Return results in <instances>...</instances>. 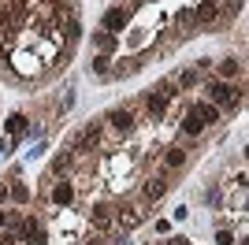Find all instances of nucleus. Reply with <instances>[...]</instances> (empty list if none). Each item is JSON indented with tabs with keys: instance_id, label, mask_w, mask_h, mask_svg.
Returning a JSON list of instances; mask_svg holds the SVG:
<instances>
[{
	"instance_id": "obj_1",
	"label": "nucleus",
	"mask_w": 249,
	"mask_h": 245,
	"mask_svg": "<svg viewBox=\"0 0 249 245\" xmlns=\"http://www.w3.org/2000/svg\"><path fill=\"white\" fill-rule=\"evenodd\" d=\"M205 93H208V101L219 104V108H231V104H234V86L223 82V78H219V82H208Z\"/></svg>"
},
{
	"instance_id": "obj_2",
	"label": "nucleus",
	"mask_w": 249,
	"mask_h": 245,
	"mask_svg": "<svg viewBox=\"0 0 249 245\" xmlns=\"http://www.w3.org/2000/svg\"><path fill=\"white\" fill-rule=\"evenodd\" d=\"M126 22H130V11H123V8H108V11H104V30H108V34L123 30Z\"/></svg>"
},
{
	"instance_id": "obj_3",
	"label": "nucleus",
	"mask_w": 249,
	"mask_h": 245,
	"mask_svg": "<svg viewBox=\"0 0 249 245\" xmlns=\"http://www.w3.org/2000/svg\"><path fill=\"white\" fill-rule=\"evenodd\" d=\"M108 122H112L119 134H130V130H134V112H126V108H115V112H108Z\"/></svg>"
},
{
	"instance_id": "obj_4",
	"label": "nucleus",
	"mask_w": 249,
	"mask_h": 245,
	"mask_svg": "<svg viewBox=\"0 0 249 245\" xmlns=\"http://www.w3.org/2000/svg\"><path fill=\"white\" fill-rule=\"evenodd\" d=\"M194 19L205 22V26H208V22H216L219 19V4H216V0H201L197 11H194Z\"/></svg>"
},
{
	"instance_id": "obj_5",
	"label": "nucleus",
	"mask_w": 249,
	"mask_h": 245,
	"mask_svg": "<svg viewBox=\"0 0 249 245\" xmlns=\"http://www.w3.org/2000/svg\"><path fill=\"white\" fill-rule=\"evenodd\" d=\"M26 122H30V119H26L22 112H11L8 119H4V130H8V138H22V134H26Z\"/></svg>"
},
{
	"instance_id": "obj_6",
	"label": "nucleus",
	"mask_w": 249,
	"mask_h": 245,
	"mask_svg": "<svg viewBox=\"0 0 249 245\" xmlns=\"http://www.w3.org/2000/svg\"><path fill=\"white\" fill-rule=\"evenodd\" d=\"M216 71H219V78H223V82H234V78L242 74V63L234 60V56H227V60L216 63Z\"/></svg>"
},
{
	"instance_id": "obj_7",
	"label": "nucleus",
	"mask_w": 249,
	"mask_h": 245,
	"mask_svg": "<svg viewBox=\"0 0 249 245\" xmlns=\"http://www.w3.org/2000/svg\"><path fill=\"white\" fill-rule=\"evenodd\" d=\"M71 201H74V186H71V182H56V186H52V204L67 208Z\"/></svg>"
},
{
	"instance_id": "obj_8",
	"label": "nucleus",
	"mask_w": 249,
	"mask_h": 245,
	"mask_svg": "<svg viewBox=\"0 0 249 245\" xmlns=\"http://www.w3.org/2000/svg\"><path fill=\"white\" fill-rule=\"evenodd\" d=\"M190 112H197L205 126H208V122H219V108H216V104H212V101H201V104H194Z\"/></svg>"
},
{
	"instance_id": "obj_9",
	"label": "nucleus",
	"mask_w": 249,
	"mask_h": 245,
	"mask_svg": "<svg viewBox=\"0 0 249 245\" xmlns=\"http://www.w3.org/2000/svg\"><path fill=\"white\" fill-rule=\"evenodd\" d=\"M22 242H26V245H45V242H49V234H45V227H41V223H34V219H30V223H26V234H22Z\"/></svg>"
},
{
	"instance_id": "obj_10",
	"label": "nucleus",
	"mask_w": 249,
	"mask_h": 245,
	"mask_svg": "<svg viewBox=\"0 0 249 245\" xmlns=\"http://www.w3.org/2000/svg\"><path fill=\"white\" fill-rule=\"evenodd\" d=\"M89 219H93L101 230H108V227H112V208H108V204H93V208H89Z\"/></svg>"
},
{
	"instance_id": "obj_11",
	"label": "nucleus",
	"mask_w": 249,
	"mask_h": 245,
	"mask_svg": "<svg viewBox=\"0 0 249 245\" xmlns=\"http://www.w3.org/2000/svg\"><path fill=\"white\" fill-rule=\"evenodd\" d=\"M142 193H145V201H160V197L167 193V182H164V178H149Z\"/></svg>"
},
{
	"instance_id": "obj_12",
	"label": "nucleus",
	"mask_w": 249,
	"mask_h": 245,
	"mask_svg": "<svg viewBox=\"0 0 249 245\" xmlns=\"http://www.w3.org/2000/svg\"><path fill=\"white\" fill-rule=\"evenodd\" d=\"M145 108H149V115H164L167 93H149V97H145Z\"/></svg>"
},
{
	"instance_id": "obj_13",
	"label": "nucleus",
	"mask_w": 249,
	"mask_h": 245,
	"mask_svg": "<svg viewBox=\"0 0 249 245\" xmlns=\"http://www.w3.org/2000/svg\"><path fill=\"white\" fill-rule=\"evenodd\" d=\"M186 163V149H167V156H164V167L167 171H178Z\"/></svg>"
},
{
	"instance_id": "obj_14",
	"label": "nucleus",
	"mask_w": 249,
	"mask_h": 245,
	"mask_svg": "<svg viewBox=\"0 0 249 245\" xmlns=\"http://www.w3.org/2000/svg\"><path fill=\"white\" fill-rule=\"evenodd\" d=\"M115 223L123 227V230H130V227H138V223H142V215H138L134 208H123V212L115 215Z\"/></svg>"
},
{
	"instance_id": "obj_15",
	"label": "nucleus",
	"mask_w": 249,
	"mask_h": 245,
	"mask_svg": "<svg viewBox=\"0 0 249 245\" xmlns=\"http://www.w3.org/2000/svg\"><path fill=\"white\" fill-rule=\"evenodd\" d=\"M182 130H186L190 138H197V134L205 130V122H201V115H197V112H190L186 119H182Z\"/></svg>"
},
{
	"instance_id": "obj_16",
	"label": "nucleus",
	"mask_w": 249,
	"mask_h": 245,
	"mask_svg": "<svg viewBox=\"0 0 249 245\" xmlns=\"http://www.w3.org/2000/svg\"><path fill=\"white\" fill-rule=\"evenodd\" d=\"M8 193H11V201H15V204H26V201H30V186L15 182V186H8Z\"/></svg>"
},
{
	"instance_id": "obj_17",
	"label": "nucleus",
	"mask_w": 249,
	"mask_h": 245,
	"mask_svg": "<svg viewBox=\"0 0 249 245\" xmlns=\"http://www.w3.org/2000/svg\"><path fill=\"white\" fill-rule=\"evenodd\" d=\"M93 45H97L101 52H112V49H115V34H108V30L93 34Z\"/></svg>"
},
{
	"instance_id": "obj_18",
	"label": "nucleus",
	"mask_w": 249,
	"mask_h": 245,
	"mask_svg": "<svg viewBox=\"0 0 249 245\" xmlns=\"http://www.w3.org/2000/svg\"><path fill=\"white\" fill-rule=\"evenodd\" d=\"M108 52H101V56H93V63H89V71H97V74H112V67H108Z\"/></svg>"
},
{
	"instance_id": "obj_19",
	"label": "nucleus",
	"mask_w": 249,
	"mask_h": 245,
	"mask_svg": "<svg viewBox=\"0 0 249 245\" xmlns=\"http://www.w3.org/2000/svg\"><path fill=\"white\" fill-rule=\"evenodd\" d=\"M197 78H201L197 67H194V71H182V74H178V86H182V89H190V86H197Z\"/></svg>"
},
{
	"instance_id": "obj_20",
	"label": "nucleus",
	"mask_w": 249,
	"mask_h": 245,
	"mask_svg": "<svg viewBox=\"0 0 249 245\" xmlns=\"http://www.w3.org/2000/svg\"><path fill=\"white\" fill-rule=\"evenodd\" d=\"M219 201H223V197H219V190H216V186H208V190H205V204H212V208H216Z\"/></svg>"
},
{
	"instance_id": "obj_21",
	"label": "nucleus",
	"mask_w": 249,
	"mask_h": 245,
	"mask_svg": "<svg viewBox=\"0 0 249 245\" xmlns=\"http://www.w3.org/2000/svg\"><path fill=\"white\" fill-rule=\"evenodd\" d=\"M11 153H15V138H4V141H0V156H4V160H8Z\"/></svg>"
},
{
	"instance_id": "obj_22",
	"label": "nucleus",
	"mask_w": 249,
	"mask_h": 245,
	"mask_svg": "<svg viewBox=\"0 0 249 245\" xmlns=\"http://www.w3.org/2000/svg\"><path fill=\"white\" fill-rule=\"evenodd\" d=\"M78 37H82V26H78V22H67V41H78Z\"/></svg>"
},
{
	"instance_id": "obj_23",
	"label": "nucleus",
	"mask_w": 249,
	"mask_h": 245,
	"mask_svg": "<svg viewBox=\"0 0 249 245\" xmlns=\"http://www.w3.org/2000/svg\"><path fill=\"white\" fill-rule=\"evenodd\" d=\"M67 163H71V156H67V153H60V156H56V160H52V171H63Z\"/></svg>"
},
{
	"instance_id": "obj_24",
	"label": "nucleus",
	"mask_w": 249,
	"mask_h": 245,
	"mask_svg": "<svg viewBox=\"0 0 249 245\" xmlns=\"http://www.w3.org/2000/svg\"><path fill=\"white\" fill-rule=\"evenodd\" d=\"M216 245H234V234H231V230H219V234H216Z\"/></svg>"
},
{
	"instance_id": "obj_25",
	"label": "nucleus",
	"mask_w": 249,
	"mask_h": 245,
	"mask_svg": "<svg viewBox=\"0 0 249 245\" xmlns=\"http://www.w3.org/2000/svg\"><path fill=\"white\" fill-rule=\"evenodd\" d=\"M0 245H15V234H11V230H0Z\"/></svg>"
},
{
	"instance_id": "obj_26",
	"label": "nucleus",
	"mask_w": 249,
	"mask_h": 245,
	"mask_svg": "<svg viewBox=\"0 0 249 245\" xmlns=\"http://www.w3.org/2000/svg\"><path fill=\"white\" fill-rule=\"evenodd\" d=\"M8 197H11V193H8V186H0V204L8 201Z\"/></svg>"
},
{
	"instance_id": "obj_27",
	"label": "nucleus",
	"mask_w": 249,
	"mask_h": 245,
	"mask_svg": "<svg viewBox=\"0 0 249 245\" xmlns=\"http://www.w3.org/2000/svg\"><path fill=\"white\" fill-rule=\"evenodd\" d=\"M86 245H104V242H101V238H89V242H86Z\"/></svg>"
},
{
	"instance_id": "obj_28",
	"label": "nucleus",
	"mask_w": 249,
	"mask_h": 245,
	"mask_svg": "<svg viewBox=\"0 0 249 245\" xmlns=\"http://www.w3.org/2000/svg\"><path fill=\"white\" fill-rule=\"evenodd\" d=\"M238 242H242V245H249V234H246V238H238Z\"/></svg>"
},
{
	"instance_id": "obj_29",
	"label": "nucleus",
	"mask_w": 249,
	"mask_h": 245,
	"mask_svg": "<svg viewBox=\"0 0 249 245\" xmlns=\"http://www.w3.org/2000/svg\"><path fill=\"white\" fill-rule=\"evenodd\" d=\"M4 223H8V219H4V212H0V227H4Z\"/></svg>"
},
{
	"instance_id": "obj_30",
	"label": "nucleus",
	"mask_w": 249,
	"mask_h": 245,
	"mask_svg": "<svg viewBox=\"0 0 249 245\" xmlns=\"http://www.w3.org/2000/svg\"><path fill=\"white\" fill-rule=\"evenodd\" d=\"M246 160H249V145H246Z\"/></svg>"
}]
</instances>
